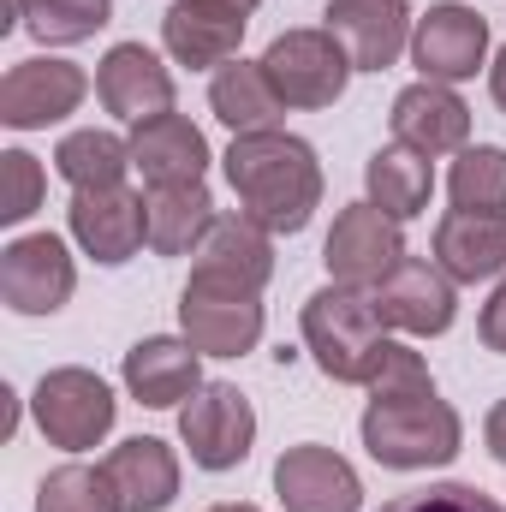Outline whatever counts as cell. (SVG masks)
Here are the masks:
<instances>
[{"label":"cell","mask_w":506,"mask_h":512,"mask_svg":"<svg viewBox=\"0 0 506 512\" xmlns=\"http://www.w3.org/2000/svg\"><path fill=\"white\" fill-rule=\"evenodd\" d=\"M227 161V185L239 197V209L268 233H304L316 203H322V161L304 137L292 131H245L233 137Z\"/></svg>","instance_id":"cell-1"},{"label":"cell","mask_w":506,"mask_h":512,"mask_svg":"<svg viewBox=\"0 0 506 512\" xmlns=\"http://www.w3.org/2000/svg\"><path fill=\"white\" fill-rule=\"evenodd\" d=\"M304 346L316 358L322 376L346 387H370L376 364L387 358V322H381L376 298L352 292V286H322L304 298Z\"/></svg>","instance_id":"cell-2"},{"label":"cell","mask_w":506,"mask_h":512,"mask_svg":"<svg viewBox=\"0 0 506 512\" xmlns=\"http://www.w3.org/2000/svg\"><path fill=\"white\" fill-rule=\"evenodd\" d=\"M364 447L387 471H435L453 465L465 447V423L441 393H411V399H370L364 411Z\"/></svg>","instance_id":"cell-3"},{"label":"cell","mask_w":506,"mask_h":512,"mask_svg":"<svg viewBox=\"0 0 506 512\" xmlns=\"http://www.w3.org/2000/svg\"><path fill=\"white\" fill-rule=\"evenodd\" d=\"M262 72L286 108H334L358 66L328 24H310V30H280L262 54Z\"/></svg>","instance_id":"cell-4"},{"label":"cell","mask_w":506,"mask_h":512,"mask_svg":"<svg viewBox=\"0 0 506 512\" xmlns=\"http://www.w3.org/2000/svg\"><path fill=\"white\" fill-rule=\"evenodd\" d=\"M179 441L191 447V465L203 471H233L251 459L256 411L233 382H203L179 405Z\"/></svg>","instance_id":"cell-5"},{"label":"cell","mask_w":506,"mask_h":512,"mask_svg":"<svg viewBox=\"0 0 506 512\" xmlns=\"http://www.w3.org/2000/svg\"><path fill=\"white\" fill-rule=\"evenodd\" d=\"M36 429L66 447V453H90L108 429H114V387L102 382L96 370H48L36 382Z\"/></svg>","instance_id":"cell-6"},{"label":"cell","mask_w":506,"mask_h":512,"mask_svg":"<svg viewBox=\"0 0 506 512\" xmlns=\"http://www.w3.org/2000/svg\"><path fill=\"white\" fill-rule=\"evenodd\" d=\"M322 262L334 274V286H352V292H376L381 280L405 262V239H399V221L381 215L376 203H352L334 215V233L322 245Z\"/></svg>","instance_id":"cell-7"},{"label":"cell","mask_w":506,"mask_h":512,"mask_svg":"<svg viewBox=\"0 0 506 512\" xmlns=\"http://www.w3.org/2000/svg\"><path fill=\"white\" fill-rule=\"evenodd\" d=\"M179 328H185V340L203 358H245L262 340V292L215 286V280H185Z\"/></svg>","instance_id":"cell-8"},{"label":"cell","mask_w":506,"mask_h":512,"mask_svg":"<svg viewBox=\"0 0 506 512\" xmlns=\"http://www.w3.org/2000/svg\"><path fill=\"white\" fill-rule=\"evenodd\" d=\"M411 60L429 84H465L477 78V66L489 60V18L477 6L441 0L417 18L411 30Z\"/></svg>","instance_id":"cell-9"},{"label":"cell","mask_w":506,"mask_h":512,"mask_svg":"<svg viewBox=\"0 0 506 512\" xmlns=\"http://www.w3.org/2000/svg\"><path fill=\"white\" fill-rule=\"evenodd\" d=\"M78 286V268L66 239L54 233H24L0 251V298L18 310V316H54Z\"/></svg>","instance_id":"cell-10"},{"label":"cell","mask_w":506,"mask_h":512,"mask_svg":"<svg viewBox=\"0 0 506 512\" xmlns=\"http://www.w3.org/2000/svg\"><path fill=\"white\" fill-rule=\"evenodd\" d=\"M274 495L286 512H358L364 507V483L358 471L334 453V447H286L274 459Z\"/></svg>","instance_id":"cell-11"},{"label":"cell","mask_w":506,"mask_h":512,"mask_svg":"<svg viewBox=\"0 0 506 512\" xmlns=\"http://www.w3.org/2000/svg\"><path fill=\"white\" fill-rule=\"evenodd\" d=\"M376 310L387 328H399V334H417V340H429V334H447L453 328V316H459V292H453V280L435 268V262H423V256H405L387 280H381L376 292Z\"/></svg>","instance_id":"cell-12"},{"label":"cell","mask_w":506,"mask_h":512,"mask_svg":"<svg viewBox=\"0 0 506 512\" xmlns=\"http://www.w3.org/2000/svg\"><path fill=\"white\" fill-rule=\"evenodd\" d=\"M90 78L72 60H18L0 78V120L12 131H42L66 114H78Z\"/></svg>","instance_id":"cell-13"},{"label":"cell","mask_w":506,"mask_h":512,"mask_svg":"<svg viewBox=\"0 0 506 512\" xmlns=\"http://www.w3.org/2000/svg\"><path fill=\"white\" fill-rule=\"evenodd\" d=\"M251 12L227 6V0H173L161 18V42L179 66L191 72H221L227 60H239Z\"/></svg>","instance_id":"cell-14"},{"label":"cell","mask_w":506,"mask_h":512,"mask_svg":"<svg viewBox=\"0 0 506 512\" xmlns=\"http://www.w3.org/2000/svg\"><path fill=\"white\" fill-rule=\"evenodd\" d=\"M96 96L114 120L143 126L173 114V72L161 66V54H149L143 42H114L96 66Z\"/></svg>","instance_id":"cell-15"},{"label":"cell","mask_w":506,"mask_h":512,"mask_svg":"<svg viewBox=\"0 0 506 512\" xmlns=\"http://www.w3.org/2000/svg\"><path fill=\"white\" fill-rule=\"evenodd\" d=\"M66 221H72V239L96 262H108V268L131 262L137 245H149V197H137L126 185H114V191H78L72 209H66Z\"/></svg>","instance_id":"cell-16"},{"label":"cell","mask_w":506,"mask_h":512,"mask_svg":"<svg viewBox=\"0 0 506 512\" xmlns=\"http://www.w3.org/2000/svg\"><path fill=\"white\" fill-rule=\"evenodd\" d=\"M191 262V280H215V286H239V292H262L274 280V239L268 227H256L251 215H215V227L203 233Z\"/></svg>","instance_id":"cell-17"},{"label":"cell","mask_w":506,"mask_h":512,"mask_svg":"<svg viewBox=\"0 0 506 512\" xmlns=\"http://www.w3.org/2000/svg\"><path fill=\"white\" fill-rule=\"evenodd\" d=\"M328 30L352 54L358 72H387L411 48V12L405 0H328Z\"/></svg>","instance_id":"cell-18"},{"label":"cell","mask_w":506,"mask_h":512,"mask_svg":"<svg viewBox=\"0 0 506 512\" xmlns=\"http://www.w3.org/2000/svg\"><path fill=\"white\" fill-rule=\"evenodd\" d=\"M387 126H393V143H405V149H417V155H453V149H465V137H471V108L453 96V84H411V90H399L393 96V114H387Z\"/></svg>","instance_id":"cell-19"},{"label":"cell","mask_w":506,"mask_h":512,"mask_svg":"<svg viewBox=\"0 0 506 512\" xmlns=\"http://www.w3.org/2000/svg\"><path fill=\"white\" fill-rule=\"evenodd\" d=\"M131 167L143 173L149 191L161 185H203L209 173V137L191 126L185 114H161L131 126Z\"/></svg>","instance_id":"cell-20"},{"label":"cell","mask_w":506,"mask_h":512,"mask_svg":"<svg viewBox=\"0 0 506 512\" xmlns=\"http://www.w3.org/2000/svg\"><path fill=\"white\" fill-rule=\"evenodd\" d=\"M435 268L453 286H477V280L506 274V215L447 209L435 227Z\"/></svg>","instance_id":"cell-21"},{"label":"cell","mask_w":506,"mask_h":512,"mask_svg":"<svg viewBox=\"0 0 506 512\" xmlns=\"http://www.w3.org/2000/svg\"><path fill=\"white\" fill-rule=\"evenodd\" d=\"M203 352L191 340H173V334H155V340H137L126 352V387L137 405L149 411H167V405H185L197 387H203Z\"/></svg>","instance_id":"cell-22"},{"label":"cell","mask_w":506,"mask_h":512,"mask_svg":"<svg viewBox=\"0 0 506 512\" xmlns=\"http://www.w3.org/2000/svg\"><path fill=\"white\" fill-rule=\"evenodd\" d=\"M102 471L114 477L126 512H161V507H173V495H179V459H173V447L155 441V435L120 441Z\"/></svg>","instance_id":"cell-23"},{"label":"cell","mask_w":506,"mask_h":512,"mask_svg":"<svg viewBox=\"0 0 506 512\" xmlns=\"http://www.w3.org/2000/svg\"><path fill=\"white\" fill-rule=\"evenodd\" d=\"M209 108H215L221 126H233V137H245V131H280V114H286V102L268 84L262 60H227L209 78Z\"/></svg>","instance_id":"cell-24"},{"label":"cell","mask_w":506,"mask_h":512,"mask_svg":"<svg viewBox=\"0 0 506 512\" xmlns=\"http://www.w3.org/2000/svg\"><path fill=\"white\" fill-rule=\"evenodd\" d=\"M364 191H370L364 203H376L381 215L411 221V215H423V209H429L435 167H429V155H417V149L393 143V149H376V155H370V167H364Z\"/></svg>","instance_id":"cell-25"},{"label":"cell","mask_w":506,"mask_h":512,"mask_svg":"<svg viewBox=\"0 0 506 512\" xmlns=\"http://www.w3.org/2000/svg\"><path fill=\"white\" fill-rule=\"evenodd\" d=\"M209 227H215V197L203 185H161V191H149V251L155 256L197 251Z\"/></svg>","instance_id":"cell-26"},{"label":"cell","mask_w":506,"mask_h":512,"mask_svg":"<svg viewBox=\"0 0 506 512\" xmlns=\"http://www.w3.org/2000/svg\"><path fill=\"white\" fill-rule=\"evenodd\" d=\"M54 167H60V179L72 191H114V185H126V173H131V143L96 126L72 131V137H60Z\"/></svg>","instance_id":"cell-27"},{"label":"cell","mask_w":506,"mask_h":512,"mask_svg":"<svg viewBox=\"0 0 506 512\" xmlns=\"http://www.w3.org/2000/svg\"><path fill=\"white\" fill-rule=\"evenodd\" d=\"M108 18H114V0H24L18 24L48 48H72V42H90Z\"/></svg>","instance_id":"cell-28"},{"label":"cell","mask_w":506,"mask_h":512,"mask_svg":"<svg viewBox=\"0 0 506 512\" xmlns=\"http://www.w3.org/2000/svg\"><path fill=\"white\" fill-rule=\"evenodd\" d=\"M447 191H453V209L506 215V149H495V143L465 149L447 173Z\"/></svg>","instance_id":"cell-29"},{"label":"cell","mask_w":506,"mask_h":512,"mask_svg":"<svg viewBox=\"0 0 506 512\" xmlns=\"http://www.w3.org/2000/svg\"><path fill=\"white\" fill-rule=\"evenodd\" d=\"M36 512H126V507H120V489L102 465H60V471L42 477Z\"/></svg>","instance_id":"cell-30"},{"label":"cell","mask_w":506,"mask_h":512,"mask_svg":"<svg viewBox=\"0 0 506 512\" xmlns=\"http://www.w3.org/2000/svg\"><path fill=\"white\" fill-rule=\"evenodd\" d=\"M42 191H48V179H42L36 155L6 149V155H0V221H6V227L30 221V215L42 209Z\"/></svg>","instance_id":"cell-31"},{"label":"cell","mask_w":506,"mask_h":512,"mask_svg":"<svg viewBox=\"0 0 506 512\" xmlns=\"http://www.w3.org/2000/svg\"><path fill=\"white\" fill-rule=\"evenodd\" d=\"M381 512H506L495 495H483L477 483H429L417 495H399Z\"/></svg>","instance_id":"cell-32"},{"label":"cell","mask_w":506,"mask_h":512,"mask_svg":"<svg viewBox=\"0 0 506 512\" xmlns=\"http://www.w3.org/2000/svg\"><path fill=\"white\" fill-rule=\"evenodd\" d=\"M411 393H435L429 364L411 346H387V358H381L376 376H370V399H411Z\"/></svg>","instance_id":"cell-33"},{"label":"cell","mask_w":506,"mask_h":512,"mask_svg":"<svg viewBox=\"0 0 506 512\" xmlns=\"http://www.w3.org/2000/svg\"><path fill=\"white\" fill-rule=\"evenodd\" d=\"M477 334H483V346H489V352H506V280L495 286V298L483 304V316H477Z\"/></svg>","instance_id":"cell-34"},{"label":"cell","mask_w":506,"mask_h":512,"mask_svg":"<svg viewBox=\"0 0 506 512\" xmlns=\"http://www.w3.org/2000/svg\"><path fill=\"white\" fill-rule=\"evenodd\" d=\"M483 435H489V453H495V459L506 465V399H495V411H489Z\"/></svg>","instance_id":"cell-35"},{"label":"cell","mask_w":506,"mask_h":512,"mask_svg":"<svg viewBox=\"0 0 506 512\" xmlns=\"http://www.w3.org/2000/svg\"><path fill=\"white\" fill-rule=\"evenodd\" d=\"M489 96H495V108L506 114V48L495 54V66H489Z\"/></svg>","instance_id":"cell-36"},{"label":"cell","mask_w":506,"mask_h":512,"mask_svg":"<svg viewBox=\"0 0 506 512\" xmlns=\"http://www.w3.org/2000/svg\"><path fill=\"white\" fill-rule=\"evenodd\" d=\"M209 512H262V507H245V501H221V507H209Z\"/></svg>","instance_id":"cell-37"},{"label":"cell","mask_w":506,"mask_h":512,"mask_svg":"<svg viewBox=\"0 0 506 512\" xmlns=\"http://www.w3.org/2000/svg\"><path fill=\"white\" fill-rule=\"evenodd\" d=\"M227 6H239V12H256V6H262V0H227Z\"/></svg>","instance_id":"cell-38"}]
</instances>
